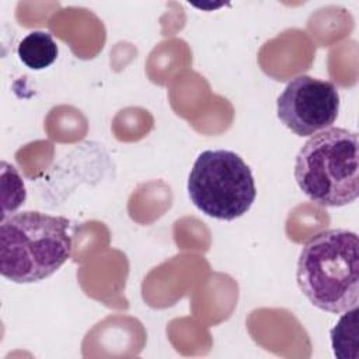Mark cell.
<instances>
[{
    "label": "cell",
    "instance_id": "cell-1",
    "mask_svg": "<svg viewBox=\"0 0 359 359\" xmlns=\"http://www.w3.org/2000/svg\"><path fill=\"white\" fill-rule=\"evenodd\" d=\"M296 280L317 309L341 314L359 302V240L348 229L323 230L302 248Z\"/></svg>",
    "mask_w": 359,
    "mask_h": 359
},
{
    "label": "cell",
    "instance_id": "cell-2",
    "mask_svg": "<svg viewBox=\"0 0 359 359\" xmlns=\"http://www.w3.org/2000/svg\"><path fill=\"white\" fill-rule=\"evenodd\" d=\"M70 222L36 210L14 213L0 224V273L14 283L39 282L72 255Z\"/></svg>",
    "mask_w": 359,
    "mask_h": 359
},
{
    "label": "cell",
    "instance_id": "cell-3",
    "mask_svg": "<svg viewBox=\"0 0 359 359\" xmlns=\"http://www.w3.org/2000/svg\"><path fill=\"white\" fill-rule=\"evenodd\" d=\"M358 133L327 128L303 144L294 160V180L302 192L324 208H341L359 195Z\"/></svg>",
    "mask_w": 359,
    "mask_h": 359
},
{
    "label": "cell",
    "instance_id": "cell-4",
    "mask_svg": "<svg viewBox=\"0 0 359 359\" xmlns=\"http://www.w3.org/2000/svg\"><path fill=\"white\" fill-rule=\"evenodd\" d=\"M192 203L206 216L234 220L250 210L257 188L248 164L231 150L202 151L188 177Z\"/></svg>",
    "mask_w": 359,
    "mask_h": 359
},
{
    "label": "cell",
    "instance_id": "cell-5",
    "mask_svg": "<svg viewBox=\"0 0 359 359\" xmlns=\"http://www.w3.org/2000/svg\"><path fill=\"white\" fill-rule=\"evenodd\" d=\"M338 112L337 86L306 74L292 79L276 101V115L280 122L302 137L331 128Z\"/></svg>",
    "mask_w": 359,
    "mask_h": 359
},
{
    "label": "cell",
    "instance_id": "cell-6",
    "mask_svg": "<svg viewBox=\"0 0 359 359\" xmlns=\"http://www.w3.org/2000/svg\"><path fill=\"white\" fill-rule=\"evenodd\" d=\"M57 45L53 36L45 31H31L18 43L20 60L31 70L49 67L57 57Z\"/></svg>",
    "mask_w": 359,
    "mask_h": 359
},
{
    "label": "cell",
    "instance_id": "cell-7",
    "mask_svg": "<svg viewBox=\"0 0 359 359\" xmlns=\"http://www.w3.org/2000/svg\"><path fill=\"white\" fill-rule=\"evenodd\" d=\"M331 342L337 358H358V307L344 311V316L331 330Z\"/></svg>",
    "mask_w": 359,
    "mask_h": 359
}]
</instances>
